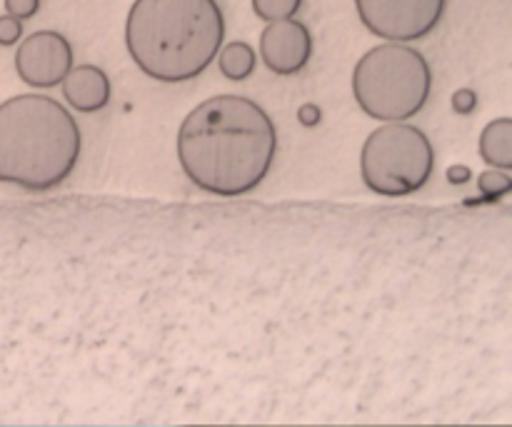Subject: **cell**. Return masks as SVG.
Listing matches in <instances>:
<instances>
[{
    "label": "cell",
    "mask_w": 512,
    "mask_h": 427,
    "mask_svg": "<svg viewBox=\"0 0 512 427\" xmlns=\"http://www.w3.org/2000/svg\"><path fill=\"white\" fill-rule=\"evenodd\" d=\"M175 148L195 188L235 198L268 178L278 153V130L255 100L223 93L185 115Z\"/></svg>",
    "instance_id": "6da1fadb"
},
{
    "label": "cell",
    "mask_w": 512,
    "mask_h": 427,
    "mask_svg": "<svg viewBox=\"0 0 512 427\" xmlns=\"http://www.w3.org/2000/svg\"><path fill=\"white\" fill-rule=\"evenodd\" d=\"M225 40L218 0H133L125 48L158 83H185L210 68Z\"/></svg>",
    "instance_id": "7a4b0ae2"
},
{
    "label": "cell",
    "mask_w": 512,
    "mask_h": 427,
    "mask_svg": "<svg viewBox=\"0 0 512 427\" xmlns=\"http://www.w3.org/2000/svg\"><path fill=\"white\" fill-rule=\"evenodd\" d=\"M83 138L68 108L23 93L0 103V183L45 193L70 178Z\"/></svg>",
    "instance_id": "3957f363"
},
{
    "label": "cell",
    "mask_w": 512,
    "mask_h": 427,
    "mask_svg": "<svg viewBox=\"0 0 512 427\" xmlns=\"http://www.w3.org/2000/svg\"><path fill=\"white\" fill-rule=\"evenodd\" d=\"M433 68L418 48L385 43L370 48L353 68V98L368 118L380 123L410 120L428 105Z\"/></svg>",
    "instance_id": "277c9868"
},
{
    "label": "cell",
    "mask_w": 512,
    "mask_h": 427,
    "mask_svg": "<svg viewBox=\"0 0 512 427\" xmlns=\"http://www.w3.org/2000/svg\"><path fill=\"white\" fill-rule=\"evenodd\" d=\"M435 170V148L428 135L408 120L383 123L365 138L360 175L373 193L403 198L428 185Z\"/></svg>",
    "instance_id": "5b68a950"
},
{
    "label": "cell",
    "mask_w": 512,
    "mask_h": 427,
    "mask_svg": "<svg viewBox=\"0 0 512 427\" xmlns=\"http://www.w3.org/2000/svg\"><path fill=\"white\" fill-rule=\"evenodd\" d=\"M448 0H355L365 28L390 43L428 38L443 20Z\"/></svg>",
    "instance_id": "8992f818"
},
{
    "label": "cell",
    "mask_w": 512,
    "mask_h": 427,
    "mask_svg": "<svg viewBox=\"0 0 512 427\" xmlns=\"http://www.w3.org/2000/svg\"><path fill=\"white\" fill-rule=\"evenodd\" d=\"M73 68V45L58 30H38L15 50V73L30 88H55Z\"/></svg>",
    "instance_id": "52a82bcc"
},
{
    "label": "cell",
    "mask_w": 512,
    "mask_h": 427,
    "mask_svg": "<svg viewBox=\"0 0 512 427\" xmlns=\"http://www.w3.org/2000/svg\"><path fill=\"white\" fill-rule=\"evenodd\" d=\"M260 58L275 75H295L313 58V35L295 18L273 20L260 33Z\"/></svg>",
    "instance_id": "ba28073f"
},
{
    "label": "cell",
    "mask_w": 512,
    "mask_h": 427,
    "mask_svg": "<svg viewBox=\"0 0 512 427\" xmlns=\"http://www.w3.org/2000/svg\"><path fill=\"white\" fill-rule=\"evenodd\" d=\"M60 85L68 105L78 113H98L110 103V78L98 65H73Z\"/></svg>",
    "instance_id": "9c48e42d"
},
{
    "label": "cell",
    "mask_w": 512,
    "mask_h": 427,
    "mask_svg": "<svg viewBox=\"0 0 512 427\" xmlns=\"http://www.w3.org/2000/svg\"><path fill=\"white\" fill-rule=\"evenodd\" d=\"M480 158L485 165L495 170H508L512 168V120L498 118L488 123L480 133Z\"/></svg>",
    "instance_id": "30bf717a"
},
{
    "label": "cell",
    "mask_w": 512,
    "mask_h": 427,
    "mask_svg": "<svg viewBox=\"0 0 512 427\" xmlns=\"http://www.w3.org/2000/svg\"><path fill=\"white\" fill-rule=\"evenodd\" d=\"M215 58H218L220 73L228 80H233V83L250 78L255 70V50L250 48L248 43H243V40H233V43L228 45H220Z\"/></svg>",
    "instance_id": "8fae6325"
},
{
    "label": "cell",
    "mask_w": 512,
    "mask_h": 427,
    "mask_svg": "<svg viewBox=\"0 0 512 427\" xmlns=\"http://www.w3.org/2000/svg\"><path fill=\"white\" fill-rule=\"evenodd\" d=\"M253 5V13L258 15L265 23H273V20H285L295 18V13L300 10L303 0H250Z\"/></svg>",
    "instance_id": "7c38bea8"
},
{
    "label": "cell",
    "mask_w": 512,
    "mask_h": 427,
    "mask_svg": "<svg viewBox=\"0 0 512 427\" xmlns=\"http://www.w3.org/2000/svg\"><path fill=\"white\" fill-rule=\"evenodd\" d=\"M480 188L485 195H500L510 188V178L505 170H488V173L480 175Z\"/></svg>",
    "instance_id": "4fadbf2b"
},
{
    "label": "cell",
    "mask_w": 512,
    "mask_h": 427,
    "mask_svg": "<svg viewBox=\"0 0 512 427\" xmlns=\"http://www.w3.org/2000/svg\"><path fill=\"white\" fill-rule=\"evenodd\" d=\"M20 35H23V20L13 18L8 13L0 15V45L10 48V45L18 43Z\"/></svg>",
    "instance_id": "5bb4252c"
},
{
    "label": "cell",
    "mask_w": 512,
    "mask_h": 427,
    "mask_svg": "<svg viewBox=\"0 0 512 427\" xmlns=\"http://www.w3.org/2000/svg\"><path fill=\"white\" fill-rule=\"evenodd\" d=\"M40 0H5V13L18 20H28L38 13Z\"/></svg>",
    "instance_id": "9a60e30c"
}]
</instances>
